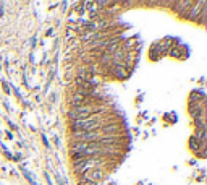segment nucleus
Wrapping results in <instances>:
<instances>
[{
    "mask_svg": "<svg viewBox=\"0 0 207 185\" xmlns=\"http://www.w3.org/2000/svg\"><path fill=\"white\" fill-rule=\"evenodd\" d=\"M73 169L76 174H84L92 169H104L105 164H108V158L104 156H96V158H83V159H73Z\"/></svg>",
    "mask_w": 207,
    "mask_h": 185,
    "instance_id": "1",
    "label": "nucleus"
},
{
    "mask_svg": "<svg viewBox=\"0 0 207 185\" xmlns=\"http://www.w3.org/2000/svg\"><path fill=\"white\" fill-rule=\"evenodd\" d=\"M107 177V172L104 169H92L79 175V183L81 182H100Z\"/></svg>",
    "mask_w": 207,
    "mask_h": 185,
    "instance_id": "2",
    "label": "nucleus"
},
{
    "mask_svg": "<svg viewBox=\"0 0 207 185\" xmlns=\"http://www.w3.org/2000/svg\"><path fill=\"white\" fill-rule=\"evenodd\" d=\"M108 72L113 73V77L118 78V80H126V78H128V75H130V70L123 65V63H120V65H113Z\"/></svg>",
    "mask_w": 207,
    "mask_h": 185,
    "instance_id": "3",
    "label": "nucleus"
},
{
    "mask_svg": "<svg viewBox=\"0 0 207 185\" xmlns=\"http://www.w3.org/2000/svg\"><path fill=\"white\" fill-rule=\"evenodd\" d=\"M201 144H205V128L204 130H194V135H193Z\"/></svg>",
    "mask_w": 207,
    "mask_h": 185,
    "instance_id": "4",
    "label": "nucleus"
},
{
    "mask_svg": "<svg viewBox=\"0 0 207 185\" xmlns=\"http://www.w3.org/2000/svg\"><path fill=\"white\" fill-rule=\"evenodd\" d=\"M189 148H191V151L198 153V149L201 148V143H199L194 136H191V138H189Z\"/></svg>",
    "mask_w": 207,
    "mask_h": 185,
    "instance_id": "5",
    "label": "nucleus"
},
{
    "mask_svg": "<svg viewBox=\"0 0 207 185\" xmlns=\"http://www.w3.org/2000/svg\"><path fill=\"white\" fill-rule=\"evenodd\" d=\"M168 55H171V57H181V47L175 45L171 50H168Z\"/></svg>",
    "mask_w": 207,
    "mask_h": 185,
    "instance_id": "6",
    "label": "nucleus"
},
{
    "mask_svg": "<svg viewBox=\"0 0 207 185\" xmlns=\"http://www.w3.org/2000/svg\"><path fill=\"white\" fill-rule=\"evenodd\" d=\"M79 185H102L100 182H81Z\"/></svg>",
    "mask_w": 207,
    "mask_h": 185,
    "instance_id": "7",
    "label": "nucleus"
}]
</instances>
